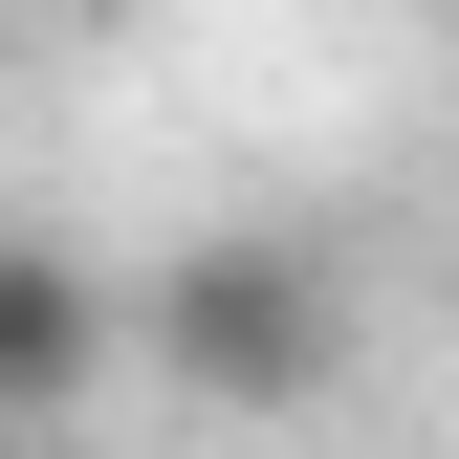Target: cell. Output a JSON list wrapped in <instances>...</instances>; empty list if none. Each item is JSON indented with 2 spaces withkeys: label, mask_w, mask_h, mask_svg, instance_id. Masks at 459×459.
<instances>
[{
  "label": "cell",
  "mask_w": 459,
  "mask_h": 459,
  "mask_svg": "<svg viewBox=\"0 0 459 459\" xmlns=\"http://www.w3.org/2000/svg\"><path fill=\"white\" fill-rule=\"evenodd\" d=\"M132 351L197 394V416H307V394H351L372 351V307H351V263L328 241H284V219H219V241H176L132 284Z\"/></svg>",
  "instance_id": "cell-1"
},
{
  "label": "cell",
  "mask_w": 459,
  "mask_h": 459,
  "mask_svg": "<svg viewBox=\"0 0 459 459\" xmlns=\"http://www.w3.org/2000/svg\"><path fill=\"white\" fill-rule=\"evenodd\" d=\"M109 351H132V284L66 263V241H0V437H44Z\"/></svg>",
  "instance_id": "cell-2"
},
{
  "label": "cell",
  "mask_w": 459,
  "mask_h": 459,
  "mask_svg": "<svg viewBox=\"0 0 459 459\" xmlns=\"http://www.w3.org/2000/svg\"><path fill=\"white\" fill-rule=\"evenodd\" d=\"M416 22H459V0H416Z\"/></svg>",
  "instance_id": "cell-3"
},
{
  "label": "cell",
  "mask_w": 459,
  "mask_h": 459,
  "mask_svg": "<svg viewBox=\"0 0 459 459\" xmlns=\"http://www.w3.org/2000/svg\"><path fill=\"white\" fill-rule=\"evenodd\" d=\"M0 459H22V437H0Z\"/></svg>",
  "instance_id": "cell-4"
}]
</instances>
